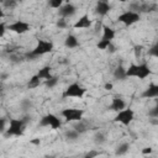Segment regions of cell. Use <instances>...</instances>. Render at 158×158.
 Instances as JSON below:
<instances>
[{
    "label": "cell",
    "instance_id": "cell-8",
    "mask_svg": "<svg viewBox=\"0 0 158 158\" xmlns=\"http://www.w3.org/2000/svg\"><path fill=\"white\" fill-rule=\"evenodd\" d=\"M117 21L128 27V26H132L141 21V14H138L133 10H126L117 16Z\"/></svg>",
    "mask_w": 158,
    "mask_h": 158
},
{
    "label": "cell",
    "instance_id": "cell-29",
    "mask_svg": "<svg viewBox=\"0 0 158 158\" xmlns=\"http://www.w3.org/2000/svg\"><path fill=\"white\" fill-rule=\"evenodd\" d=\"M148 115H149L151 117H153V118L158 117V106H154V107H152V109L149 110Z\"/></svg>",
    "mask_w": 158,
    "mask_h": 158
},
{
    "label": "cell",
    "instance_id": "cell-24",
    "mask_svg": "<svg viewBox=\"0 0 158 158\" xmlns=\"http://www.w3.org/2000/svg\"><path fill=\"white\" fill-rule=\"evenodd\" d=\"M63 4H64L63 0H49L48 1V6L51 9H54V10H59Z\"/></svg>",
    "mask_w": 158,
    "mask_h": 158
},
{
    "label": "cell",
    "instance_id": "cell-4",
    "mask_svg": "<svg viewBox=\"0 0 158 158\" xmlns=\"http://www.w3.org/2000/svg\"><path fill=\"white\" fill-rule=\"evenodd\" d=\"M53 49H54V43L52 41L38 40L36 46L28 53V56L30 57H41V56H44V54H48V53L53 52Z\"/></svg>",
    "mask_w": 158,
    "mask_h": 158
},
{
    "label": "cell",
    "instance_id": "cell-5",
    "mask_svg": "<svg viewBox=\"0 0 158 158\" xmlns=\"http://www.w3.org/2000/svg\"><path fill=\"white\" fill-rule=\"evenodd\" d=\"M86 93V89L84 86H81L79 83L74 81L70 83L63 91L62 98L63 99H69V98H75V99H81Z\"/></svg>",
    "mask_w": 158,
    "mask_h": 158
},
{
    "label": "cell",
    "instance_id": "cell-26",
    "mask_svg": "<svg viewBox=\"0 0 158 158\" xmlns=\"http://www.w3.org/2000/svg\"><path fill=\"white\" fill-rule=\"evenodd\" d=\"M148 56H152V57H156V58L158 57V44H154L148 49Z\"/></svg>",
    "mask_w": 158,
    "mask_h": 158
},
{
    "label": "cell",
    "instance_id": "cell-14",
    "mask_svg": "<svg viewBox=\"0 0 158 158\" xmlns=\"http://www.w3.org/2000/svg\"><path fill=\"white\" fill-rule=\"evenodd\" d=\"M111 11V5L107 2V1H98L96 5H95V12L99 15V16H106L109 12Z\"/></svg>",
    "mask_w": 158,
    "mask_h": 158
},
{
    "label": "cell",
    "instance_id": "cell-13",
    "mask_svg": "<svg viewBox=\"0 0 158 158\" xmlns=\"http://www.w3.org/2000/svg\"><path fill=\"white\" fill-rule=\"evenodd\" d=\"M158 96V85L152 83L149 84L144 90L143 93L141 94V98L142 99H156Z\"/></svg>",
    "mask_w": 158,
    "mask_h": 158
},
{
    "label": "cell",
    "instance_id": "cell-33",
    "mask_svg": "<svg viewBox=\"0 0 158 158\" xmlns=\"http://www.w3.org/2000/svg\"><path fill=\"white\" fill-rule=\"evenodd\" d=\"M112 88H114V84H112V83H106V84L104 85V89H105V90H112Z\"/></svg>",
    "mask_w": 158,
    "mask_h": 158
},
{
    "label": "cell",
    "instance_id": "cell-9",
    "mask_svg": "<svg viewBox=\"0 0 158 158\" xmlns=\"http://www.w3.org/2000/svg\"><path fill=\"white\" fill-rule=\"evenodd\" d=\"M135 120V111L131 109V107H125L123 110L116 112L115 117H114V121L115 122H118L123 126H128L131 125V122Z\"/></svg>",
    "mask_w": 158,
    "mask_h": 158
},
{
    "label": "cell",
    "instance_id": "cell-10",
    "mask_svg": "<svg viewBox=\"0 0 158 158\" xmlns=\"http://www.w3.org/2000/svg\"><path fill=\"white\" fill-rule=\"evenodd\" d=\"M6 27H7L9 31H11L16 35H23V33H26L31 30V25L28 22L23 21V20H16V21L9 23Z\"/></svg>",
    "mask_w": 158,
    "mask_h": 158
},
{
    "label": "cell",
    "instance_id": "cell-35",
    "mask_svg": "<svg viewBox=\"0 0 158 158\" xmlns=\"http://www.w3.org/2000/svg\"><path fill=\"white\" fill-rule=\"evenodd\" d=\"M40 139H33V141H31V143H35V144H40Z\"/></svg>",
    "mask_w": 158,
    "mask_h": 158
},
{
    "label": "cell",
    "instance_id": "cell-6",
    "mask_svg": "<svg viewBox=\"0 0 158 158\" xmlns=\"http://www.w3.org/2000/svg\"><path fill=\"white\" fill-rule=\"evenodd\" d=\"M60 115L67 122H79L83 120L84 110L75 107H65L60 111Z\"/></svg>",
    "mask_w": 158,
    "mask_h": 158
},
{
    "label": "cell",
    "instance_id": "cell-30",
    "mask_svg": "<svg viewBox=\"0 0 158 158\" xmlns=\"http://www.w3.org/2000/svg\"><path fill=\"white\" fill-rule=\"evenodd\" d=\"M6 26H7V25H6L5 22H2V21L0 22V38H1V37H4L5 32L7 31V27H6Z\"/></svg>",
    "mask_w": 158,
    "mask_h": 158
},
{
    "label": "cell",
    "instance_id": "cell-25",
    "mask_svg": "<svg viewBox=\"0 0 158 158\" xmlns=\"http://www.w3.org/2000/svg\"><path fill=\"white\" fill-rule=\"evenodd\" d=\"M56 26L59 28V30H64V28H67L68 27V22H67V20L65 19H58L57 20V22H56Z\"/></svg>",
    "mask_w": 158,
    "mask_h": 158
},
{
    "label": "cell",
    "instance_id": "cell-28",
    "mask_svg": "<svg viewBox=\"0 0 158 158\" xmlns=\"http://www.w3.org/2000/svg\"><path fill=\"white\" fill-rule=\"evenodd\" d=\"M6 127V120L4 117H0V133H5Z\"/></svg>",
    "mask_w": 158,
    "mask_h": 158
},
{
    "label": "cell",
    "instance_id": "cell-2",
    "mask_svg": "<svg viewBox=\"0 0 158 158\" xmlns=\"http://www.w3.org/2000/svg\"><path fill=\"white\" fill-rule=\"evenodd\" d=\"M27 123V117L25 118H10L9 125L5 131V137H20L25 132V127Z\"/></svg>",
    "mask_w": 158,
    "mask_h": 158
},
{
    "label": "cell",
    "instance_id": "cell-3",
    "mask_svg": "<svg viewBox=\"0 0 158 158\" xmlns=\"http://www.w3.org/2000/svg\"><path fill=\"white\" fill-rule=\"evenodd\" d=\"M101 28H102V35H101V38L99 40V42L96 43V48L100 49V51H106L107 47L115 40L116 32H115V30L112 27H110L107 25H102Z\"/></svg>",
    "mask_w": 158,
    "mask_h": 158
},
{
    "label": "cell",
    "instance_id": "cell-34",
    "mask_svg": "<svg viewBox=\"0 0 158 158\" xmlns=\"http://www.w3.org/2000/svg\"><path fill=\"white\" fill-rule=\"evenodd\" d=\"M5 17V11H4V9H2V6L0 5V20H2Z\"/></svg>",
    "mask_w": 158,
    "mask_h": 158
},
{
    "label": "cell",
    "instance_id": "cell-12",
    "mask_svg": "<svg viewBox=\"0 0 158 158\" xmlns=\"http://www.w3.org/2000/svg\"><path fill=\"white\" fill-rule=\"evenodd\" d=\"M93 26V20L90 19L89 14H84L81 15L74 23H73V27L77 28V30H81V28H90Z\"/></svg>",
    "mask_w": 158,
    "mask_h": 158
},
{
    "label": "cell",
    "instance_id": "cell-15",
    "mask_svg": "<svg viewBox=\"0 0 158 158\" xmlns=\"http://www.w3.org/2000/svg\"><path fill=\"white\" fill-rule=\"evenodd\" d=\"M125 107H127L126 101H125L123 99H121V98H114V99L111 100L110 106H109V109H110L111 111H115V112H118V111L123 110Z\"/></svg>",
    "mask_w": 158,
    "mask_h": 158
},
{
    "label": "cell",
    "instance_id": "cell-23",
    "mask_svg": "<svg viewBox=\"0 0 158 158\" xmlns=\"http://www.w3.org/2000/svg\"><path fill=\"white\" fill-rule=\"evenodd\" d=\"M57 84H58V77H56V75H53L51 79H48V80L44 81V85L48 89H53L54 86H57Z\"/></svg>",
    "mask_w": 158,
    "mask_h": 158
},
{
    "label": "cell",
    "instance_id": "cell-18",
    "mask_svg": "<svg viewBox=\"0 0 158 158\" xmlns=\"http://www.w3.org/2000/svg\"><path fill=\"white\" fill-rule=\"evenodd\" d=\"M114 78L116 80H125L126 79V68H123L122 65H118L114 70Z\"/></svg>",
    "mask_w": 158,
    "mask_h": 158
},
{
    "label": "cell",
    "instance_id": "cell-27",
    "mask_svg": "<svg viewBox=\"0 0 158 158\" xmlns=\"http://www.w3.org/2000/svg\"><path fill=\"white\" fill-rule=\"evenodd\" d=\"M99 154H100V152H99V151L91 149V151H89V152L84 156V158H98V157H99Z\"/></svg>",
    "mask_w": 158,
    "mask_h": 158
},
{
    "label": "cell",
    "instance_id": "cell-7",
    "mask_svg": "<svg viewBox=\"0 0 158 158\" xmlns=\"http://www.w3.org/2000/svg\"><path fill=\"white\" fill-rule=\"evenodd\" d=\"M62 125H63L62 120L57 115L51 114V112L43 115L40 120V126L41 127H51V130H58V128L62 127Z\"/></svg>",
    "mask_w": 158,
    "mask_h": 158
},
{
    "label": "cell",
    "instance_id": "cell-19",
    "mask_svg": "<svg viewBox=\"0 0 158 158\" xmlns=\"http://www.w3.org/2000/svg\"><path fill=\"white\" fill-rule=\"evenodd\" d=\"M128 149H130V144L127 142H123V143L117 146V148L115 149V154L116 156H123L128 152Z\"/></svg>",
    "mask_w": 158,
    "mask_h": 158
},
{
    "label": "cell",
    "instance_id": "cell-17",
    "mask_svg": "<svg viewBox=\"0 0 158 158\" xmlns=\"http://www.w3.org/2000/svg\"><path fill=\"white\" fill-rule=\"evenodd\" d=\"M64 46L67 48H69V49L77 48V47H79V40L74 35H68L65 37V40H64Z\"/></svg>",
    "mask_w": 158,
    "mask_h": 158
},
{
    "label": "cell",
    "instance_id": "cell-20",
    "mask_svg": "<svg viewBox=\"0 0 158 158\" xmlns=\"http://www.w3.org/2000/svg\"><path fill=\"white\" fill-rule=\"evenodd\" d=\"M41 85V80H40V78L35 74V75H32L31 78H30V80L27 81V88L28 89H36V88H38Z\"/></svg>",
    "mask_w": 158,
    "mask_h": 158
},
{
    "label": "cell",
    "instance_id": "cell-31",
    "mask_svg": "<svg viewBox=\"0 0 158 158\" xmlns=\"http://www.w3.org/2000/svg\"><path fill=\"white\" fill-rule=\"evenodd\" d=\"M2 5L6 6V7H14V6H16V1H12V0H10V1H4Z\"/></svg>",
    "mask_w": 158,
    "mask_h": 158
},
{
    "label": "cell",
    "instance_id": "cell-16",
    "mask_svg": "<svg viewBox=\"0 0 158 158\" xmlns=\"http://www.w3.org/2000/svg\"><path fill=\"white\" fill-rule=\"evenodd\" d=\"M38 78H40V80H48V79H51L52 77H53V74H52V68L49 67V65H44V67H42L41 69H38V72H37V74H36Z\"/></svg>",
    "mask_w": 158,
    "mask_h": 158
},
{
    "label": "cell",
    "instance_id": "cell-22",
    "mask_svg": "<svg viewBox=\"0 0 158 158\" xmlns=\"http://www.w3.org/2000/svg\"><path fill=\"white\" fill-rule=\"evenodd\" d=\"M65 137H67L68 139H70V141H74V139H78V138L80 137V135H79L74 128H70V130H68V131L65 132Z\"/></svg>",
    "mask_w": 158,
    "mask_h": 158
},
{
    "label": "cell",
    "instance_id": "cell-21",
    "mask_svg": "<svg viewBox=\"0 0 158 158\" xmlns=\"http://www.w3.org/2000/svg\"><path fill=\"white\" fill-rule=\"evenodd\" d=\"M72 128H74L79 135H81V133H84L85 131H88V126L83 122V120H81V121H79V122H75V125H74Z\"/></svg>",
    "mask_w": 158,
    "mask_h": 158
},
{
    "label": "cell",
    "instance_id": "cell-1",
    "mask_svg": "<svg viewBox=\"0 0 158 158\" xmlns=\"http://www.w3.org/2000/svg\"><path fill=\"white\" fill-rule=\"evenodd\" d=\"M152 74V70L147 63H131L126 68V79L127 78H137L139 80H143L148 78Z\"/></svg>",
    "mask_w": 158,
    "mask_h": 158
},
{
    "label": "cell",
    "instance_id": "cell-11",
    "mask_svg": "<svg viewBox=\"0 0 158 158\" xmlns=\"http://www.w3.org/2000/svg\"><path fill=\"white\" fill-rule=\"evenodd\" d=\"M77 12V7L72 4V2H64L60 9L58 10V14L62 19H68V17H72L73 15H75Z\"/></svg>",
    "mask_w": 158,
    "mask_h": 158
},
{
    "label": "cell",
    "instance_id": "cell-32",
    "mask_svg": "<svg viewBox=\"0 0 158 158\" xmlns=\"http://www.w3.org/2000/svg\"><path fill=\"white\" fill-rule=\"evenodd\" d=\"M152 152H153V148H151V147H144L142 149V154H149Z\"/></svg>",
    "mask_w": 158,
    "mask_h": 158
},
{
    "label": "cell",
    "instance_id": "cell-36",
    "mask_svg": "<svg viewBox=\"0 0 158 158\" xmlns=\"http://www.w3.org/2000/svg\"><path fill=\"white\" fill-rule=\"evenodd\" d=\"M4 91V86H2V84H0V94Z\"/></svg>",
    "mask_w": 158,
    "mask_h": 158
}]
</instances>
